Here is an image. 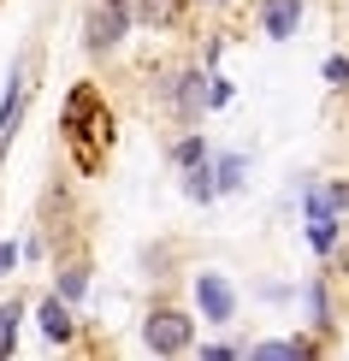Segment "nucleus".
Segmentation results:
<instances>
[{"label": "nucleus", "instance_id": "f257e3e1", "mask_svg": "<svg viewBox=\"0 0 349 361\" xmlns=\"http://www.w3.org/2000/svg\"><path fill=\"white\" fill-rule=\"evenodd\" d=\"M190 338H195V320H190L184 308H154V314L142 320V343H148L154 355H184Z\"/></svg>", "mask_w": 349, "mask_h": 361}, {"label": "nucleus", "instance_id": "f03ea898", "mask_svg": "<svg viewBox=\"0 0 349 361\" xmlns=\"http://www.w3.org/2000/svg\"><path fill=\"white\" fill-rule=\"evenodd\" d=\"M125 30H130V0H95V6L83 12V42H89L95 54L118 48Z\"/></svg>", "mask_w": 349, "mask_h": 361}, {"label": "nucleus", "instance_id": "7ed1b4c3", "mask_svg": "<svg viewBox=\"0 0 349 361\" xmlns=\"http://www.w3.org/2000/svg\"><path fill=\"white\" fill-rule=\"evenodd\" d=\"M195 302H202V314H207V320L231 326V308H237V296H231V284H225L219 273H202V279H195Z\"/></svg>", "mask_w": 349, "mask_h": 361}, {"label": "nucleus", "instance_id": "20e7f679", "mask_svg": "<svg viewBox=\"0 0 349 361\" xmlns=\"http://www.w3.org/2000/svg\"><path fill=\"white\" fill-rule=\"evenodd\" d=\"M130 12L142 18L148 30H184V0H130Z\"/></svg>", "mask_w": 349, "mask_h": 361}, {"label": "nucleus", "instance_id": "39448f33", "mask_svg": "<svg viewBox=\"0 0 349 361\" xmlns=\"http://www.w3.org/2000/svg\"><path fill=\"white\" fill-rule=\"evenodd\" d=\"M296 18H302V0H261V24H267L272 42L296 36Z\"/></svg>", "mask_w": 349, "mask_h": 361}, {"label": "nucleus", "instance_id": "423d86ee", "mask_svg": "<svg viewBox=\"0 0 349 361\" xmlns=\"http://www.w3.org/2000/svg\"><path fill=\"white\" fill-rule=\"evenodd\" d=\"M42 332H48L54 343H71V332H78V320H71L66 296H48V302H42Z\"/></svg>", "mask_w": 349, "mask_h": 361}, {"label": "nucleus", "instance_id": "0eeeda50", "mask_svg": "<svg viewBox=\"0 0 349 361\" xmlns=\"http://www.w3.org/2000/svg\"><path fill=\"white\" fill-rule=\"evenodd\" d=\"M202 83H207V78H195V71H184V78H178L172 101H178V113H184V118H195V113L207 107V89H202Z\"/></svg>", "mask_w": 349, "mask_h": 361}, {"label": "nucleus", "instance_id": "6e6552de", "mask_svg": "<svg viewBox=\"0 0 349 361\" xmlns=\"http://www.w3.org/2000/svg\"><path fill=\"white\" fill-rule=\"evenodd\" d=\"M249 355H261V361H284V355H314V343H308V338H272V343H255Z\"/></svg>", "mask_w": 349, "mask_h": 361}, {"label": "nucleus", "instance_id": "1a4fd4ad", "mask_svg": "<svg viewBox=\"0 0 349 361\" xmlns=\"http://www.w3.org/2000/svg\"><path fill=\"white\" fill-rule=\"evenodd\" d=\"M18 113H24V78L6 89V107H0V148H6V137H12V125H18Z\"/></svg>", "mask_w": 349, "mask_h": 361}, {"label": "nucleus", "instance_id": "9d476101", "mask_svg": "<svg viewBox=\"0 0 349 361\" xmlns=\"http://www.w3.org/2000/svg\"><path fill=\"white\" fill-rule=\"evenodd\" d=\"M83 290H89V267L71 261L66 273H59V296H66V302H83Z\"/></svg>", "mask_w": 349, "mask_h": 361}, {"label": "nucleus", "instance_id": "9b49d317", "mask_svg": "<svg viewBox=\"0 0 349 361\" xmlns=\"http://www.w3.org/2000/svg\"><path fill=\"white\" fill-rule=\"evenodd\" d=\"M18 320H24V308H18V302H6V308H0V355H12V338H18Z\"/></svg>", "mask_w": 349, "mask_h": 361}, {"label": "nucleus", "instance_id": "f8f14e48", "mask_svg": "<svg viewBox=\"0 0 349 361\" xmlns=\"http://www.w3.org/2000/svg\"><path fill=\"white\" fill-rule=\"evenodd\" d=\"M214 190H243V160H219L214 166Z\"/></svg>", "mask_w": 349, "mask_h": 361}, {"label": "nucleus", "instance_id": "ddd939ff", "mask_svg": "<svg viewBox=\"0 0 349 361\" xmlns=\"http://www.w3.org/2000/svg\"><path fill=\"white\" fill-rule=\"evenodd\" d=\"M178 166H202V137H184V142H178Z\"/></svg>", "mask_w": 349, "mask_h": 361}, {"label": "nucleus", "instance_id": "4468645a", "mask_svg": "<svg viewBox=\"0 0 349 361\" xmlns=\"http://www.w3.org/2000/svg\"><path fill=\"white\" fill-rule=\"evenodd\" d=\"M326 207H331V214H338V207H349V184H331V190H326Z\"/></svg>", "mask_w": 349, "mask_h": 361}, {"label": "nucleus", "instance_id": "2eb2a0df", "mask_svg": "<svg viewBox=\"0 0 349 361\" xmlns=\"http://www.w3.org/2000/svg\"><path fill=\"white\" fill-rule=\"evenodd\" d=\"M12 261H18V249H12V243H0V273H12Z\"/></svg>", "mask_w": 349, "mask_h": 361}]
</instances>
